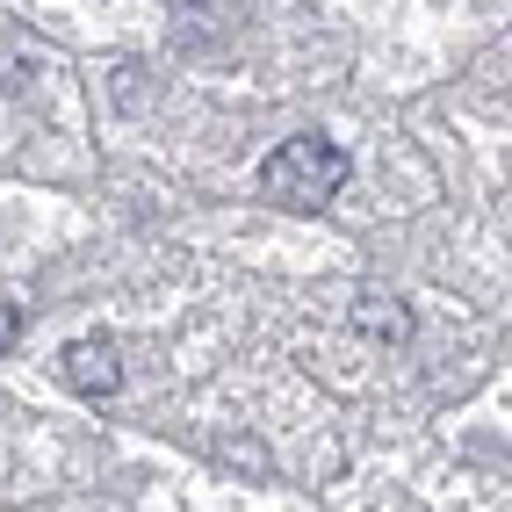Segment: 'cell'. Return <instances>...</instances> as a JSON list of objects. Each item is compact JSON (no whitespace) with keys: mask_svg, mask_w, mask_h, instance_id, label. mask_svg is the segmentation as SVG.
<instances>
[{"mask_svg":"<svg viewBox=\"0 0 512 512\" xmlns=\"http://www.w3.org/2000/svg\"><path fill=\"white\" fill-rule=\"evenodd\" d=\"M347 174H354V159L332 138H318V130H303V138H282L275 152H267L260 188L275 195L282 210H325V202L347 188Z\"/></svg>","mask_w":512,"mask_h":512,"instance_id":"6da1fadb","label":"cell"},{"mask_svg":"<svg viewBox=\"0 0 512 512\" xmlns=\"http://www.w3.org/2000/svg\"><path fill=\"white\" fill-rule=\"evenodd\" d=\"M58 375H65V390L109 404V397L123 390V354H116L109 332H87V339H73V347L58 354Z\"/></svg>","mask_w":512,"mask_h":512,"instance_id":"7a4b0ae2","label":"cell"},{"mask_svg":"<svg viewBox=\"0 0 512 512\" xmlns=\"http://www.w3.org/2000/svg\"><path fill=\"white\" fill-rule=\"evenodd\" d=\"M354 325H361L368 339H390V347H404V339H412V311H404L397 296H383V289H368V296L354 303Z\"/></svg>","mask_w":512,"mask_h":512,"instance_id":"3957f363","label":"cell"},{"mask_svg":"<svg viewBox=\"0 0 512 512\" xmlns=\"http://www.w3.org/2000/svg\"><path fill=\"white\" fill-rule=\"evenodd\" d=\"M15 339H22V311H15V303H0V354H8Z\"/></svg>","mask_w":512,"mask_h":512,"instance_id":"277c9868","label":"cell"}]
</instances>
